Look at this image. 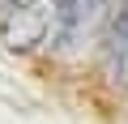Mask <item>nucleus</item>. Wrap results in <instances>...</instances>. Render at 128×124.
<instances>
[{"mask_svg":"<svg viewBox=\"0 0 128 124\" xmlns=\"http://www.w3.org/2000/svg\"><path fill=\"white\" fill-rule=\"evenodd\" d=\"M43 34H47V17L30 5H17L0 17V39L9 47H34V43H43Z\"/></svg>","mask_w":128,"mask_h":124,"instance_id":"obj_1","label":"nucleus"},{"mask_svg":"<svg viewBox=\"0 0 128 124\" xmlns=\"http://www.w3.org/2000/svg\"><path fill=\"white\" fill-rule=\"evenodd\" d=\"M102 9H107V0H56V22L64 30H86Z\"/></svg>","mask_w":128,"mask_h":124,"instance_id":"obj_2","label":"nucleus"},{"mask_svg":"<svg viewBox=\"0 0 128 124\" xmlns=\"http://www.w3.org/2000/svg\"><path fill=\"white\" fill-rule=\"evenodd\" d=\"M107 51H111V60H128V0H120V5H115V13H111Z\"/></svg>","mask_w":128,"mask_h":124,"instance_id":"obj_3","label":"nucleus"}]
</instances>
